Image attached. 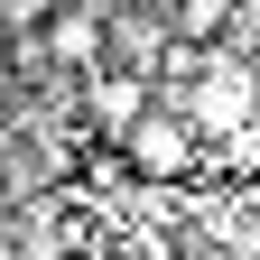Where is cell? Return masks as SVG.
<instances>
[{"instance_id": "obj_1", "label": "cell", "mask_w": 260, "mask_h": 260, "mask_svg": "<svg viewBox=\"0 0 260 260\" xmlns=\"http://www.w3.org/2000/svg\"><path fill=\"white\" fill-rule=\"evenodd\" d=\"M168 112L195 130V140H242V130H260V84H251V56L214 47V56L186 75V93H177Z\"/></svg>"}, {"instance_id": "obj_2", "label": "cell", "mask_w": 260, "mask_h": 260, "mask_svg": "<svg viewBox=\"0 0 260 260\" xmlns=\"http://www.w3.org/2000/svg\"><path fill=\"white\" fill-rule=\"evenodd\" d=\"M121 168H130V177H149V186H177V177L205 168V140H195L168 103H149L140 121H130V140H121Z\"/></svg>"}, {"instance_id": "obj_3", "label": "cell", "mask_w": 260, "mask_h": 260, "mask_svg": "<svg viewBox=\"0 0 260 260\" xmlns=\"http://www.w3.org/2000/svg\"><path fill=\"white\" fill-rule=\"evenodd\" d=\"M140 112H149V75H130V65H93L84 75V130H103L112 149L130 140Z\"/></svg>"}, {"instance_id": "obj_4", "label": "cell", "mask_w": 260, "mask_h": 260, "mask_svg": "<svg viewBox=\"0 0 260 260\" xmlns=\"http://www.w3.org/2000/svg\"><path fill=\"white\" fill-rule=\"evenodd\" d=\"M38 47L65 75H93V65H103V10H93V0H56V19L38 28Z\"/></svg>"}, {"instance_id": "obj_5", "label": "cell", "mask_w": 260, "mask_h": 260, "mask_svg": "<svg viewBox=\"0 0 260 260\" xmlns=\"http://www.w3.org/2000/svg\"><path fill=\"white\" fill-rule=\"evenodd\" d=\"M233 19H242V0H168V38L195 47V56H214L233 38Z\"/></svg>"}, {"instance_id": "obj_6", "label": "cell", "mask_w": 260, "mask_h": 260, "mask_svg": "<svg viewBox=\"0 0 260 260\" xmlns=\"http://www.w3.org/2000/svg\"><path fill=\"white\" fill-rule=\"evenodd\" d=\"M47 19H56V0H0V28H10V38H38Z\"/></svg>"}, {"instance_id": "obj_7", "label": "cell", "mask_w": 260, "mask_h": 260, "mask_svg": "<svg viewBox=\"0 0 260 260\" xmlns=\"http://www.w3.org/2000/svg\"><path fill=\"white\" fill-rule=\"evenodd\" d=\"M93 10H121V0H93Z\"/></svg>"}, {"instance_id": "obj_8", "label": "cell", "mask_w": 260, "mask_h": 260, "mask_svg": "<svg viewBox=\"0 0 260 260\" xmlns=\"http://www.w3.org/2000/svg\"><path fill=\"white\" fill-rule=\"evenodd\" d=\"M251 84H260V56H251Z\"/></svg>"}]
</instances>
